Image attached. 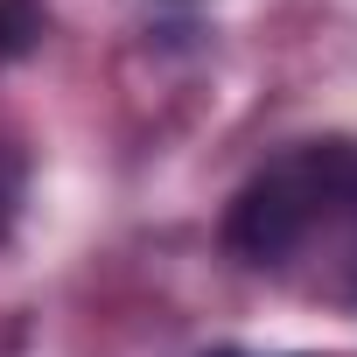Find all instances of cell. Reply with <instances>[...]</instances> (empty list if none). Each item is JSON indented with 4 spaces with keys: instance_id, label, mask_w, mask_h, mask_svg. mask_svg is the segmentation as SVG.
I'll return each mask as SVG.
<instances>
[{
    "instance_id": "1",
    "label": "cell",
    "mask_w": 357,
    "mask_h": 357,
    "mask_svg": "<svg viewBox=\"0 0 357 357\" xmlns=\"http://www.w3.org/2000/svg\"><path fill=\"white\" fill-rule=\"evenodd\" d=\"M343 238V266H357V147L350 140H315L252 175L245 197L231 204V252L252 266H287L315 238Z\"/></svg>"
},
{
    "instance_id": "2",
    "label": "cell",
    "mask_w": 357,
    "mask_h": 357,
    "mask_svg": "<svg viewBox=\"0 0 357 357\" xmlns=\"http://www.w3.org/2000/svg\"><path fill=\"white\" fill-rule=\"evenodd\" d=\"M43 36V0H0V63L29 56Z\"/></svg>"
},
{
    "instance_id": "3",
    "label": "cell",
    "mask_w": 357,
    "mask_h": 357,
    "mask_svg": "<svg viewBox=\"0 0 357 357\" xmlns=\"http://www.w3.org/2000/svg\"><path fill=\"white\" fill-rule=\"evenodd\" d=\"M218 357H252V350H218Z\"/></svg>"
},
{
    "instance_id": "4",
    "label": "cell",
    "mask_w": 357,
    "mask_h": 357,
    "mask_svg": "<svg viewBox=\"0 0 357 357\" xmlns=\"http://www.w3.org/2000/svg\"><path fill=\"white\" fill-rule=\"evenodd\" d=\"M0 218H8V204H0Z\"/></svg>"
}]
</instances>
